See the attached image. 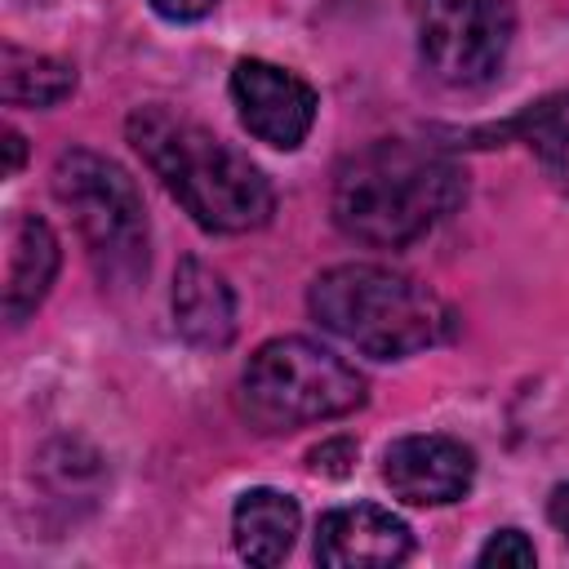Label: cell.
I'll list each match as a JSON object with an SVG mask.
<instances>
[{
    "label": "cell",
    "instance_id": "obj_1",
    "mask_svg": "<svg viewBox=\"0 0 569 569\" xmlns=\"http://www.w3.org/2000/svg\"><path fill=\"white\" fill-rule=\"evenodd\" d=\"M462 191V169L445 151L409 138H382L338 164L329 209L351 240L400 249L453 213Z\"/></svg>",
    "mask_w": 569,
    "mask_h": 569
},
{
    "label": "cell",
    "instance_id": "obj_2",
    "mask_svg": "<svg viewBox=\"0 0 569 569\" xmlns=\"http://www.w3.org/2000/svg\"><path fill=\"white\" fill-rule=\"evenodd\" d=\"M129 142L147 160V169L164 182V191L218 236L258 231L276 213V191L267 173L209 133L204 124L173 116L164 107H142L129 116Z\"/></svg>",
    "mask_w": 569,
    "mask_h": 569
},
{
    "label": "cell",
    "instance_id": "obj_3",
    "mask_svg": "<svg viewBox=\"0 0 569 569\" xmlns=\"http://www.w3.org/2000/svg\"><path fill=\"white\" fill-rule=\"evenodd\" d=\"M307 307L320 329L378 360L413 356L445 333L440 298L413 276L378 262H342L320 271L311 280Z\"/></svg>",
    "mask_w": 569,
    "mask_h": 569
},
{
    "label": "cell",
    "instance_id": "obj_4",
    "mask_svg": "<svg viewBox=\"0 0 569 569\" xmlns=\"http://www.w3.org/2000/svg\"><path fill=\"white\" fill-rule=\"evenodd\" d=\"M365 405V378L311 338L262 342L240 373V409L262 431L329 422Z\"/></svg>",
    "mask_w": 569,
    "mask_h": 569
},
{
    "label": "cell",
    "instance_id": "obj_5",
    "mask_svg": "<svg viewBox=\"0 0 569 569\" xmlns=\"http://www.w3.org/2000/svg\"><path fill=\"white\" fill-rule=\"evenodd\" d=\"M53 196L71 213L98 276L133 284L147 276V209L138 182L107 156L71 147L53 164Z\"/></svg>",
    "mask_w": 569,
    "mask_h": 569
},
{
    "label": "cell",
    "instance_id": "obj_6",
    "mask_svg": "<svg viewBox=\"0 0 569 569\" xmlns=\"http://www.w3.org/2000/svg\"><path fill=\"white\" fill-rule=\"evenodd\" d=\"M516 36L511 0H427L422 62L449 89H476L498 76Z\"/></svg>",
    "mask_w": 569,
    "mask_h": 569
},
{
    "label": "cell",
    "instance_id": "obj_7",
    "mask_svg": "<svg viewBox=\"0 0 569 569\" xmlns=\"http://www.w3.org/2000/svg\"><path fill=\"white\" fill-rule=\"evenodd\" d=\"M231 98L240 107L244 129L258 142L276 147V151H293L311 133L316 107H320L316 89L302 76H293V71H284V67H276L267 58H240L236 62Z\"/></svg>",
    "mask_w": 569,
    "mask_h": 569
},
{
    "label": "cell",
    "instance_id": "obj_8",
    "mask_svg": "<svg viewBox=\"0 0 569 569\" xmlns=\"http://www.w3.org/2000/svg\"><path fill=\"white\" fill-rule=\"evenodd\" d=\"M382 480L400 502L445 507L476 480V453L453 436H400L382 453Z\"/></svg>",
    "mask_w": 569,
    "mask_h": 569
},
{
    "label": "cell",
    "instance_id": "obj_9",
    "mask_svg": "<svg viewBox=\"0 0 569 569\" xmlns=\"http://www.w3.org/2000/svg\"><path fill=\"white\" fill-rule=\"evenodd\" d=\"M413 538L400 516L373 502L333 507L316 525V560L329 569H382L409 556Z\"/></svg>",
    "mask_w": 569,
    "mask_h": 569
},
{
    "label": "cell",
    "instance_id": "obj_10",
    "mask_svg": "<svg viewBox=\"0 0 569 569\" xmlns=\"http://www.w3.org/2000/svg\"><path fill=\"white\" fill-rule=\"evenodd\" d=\"M173 325L191 347L218 351L236 333V298L231 284L204 267L200 258H182L173 276Z\"/></svg>",
    "mask_w": 569,
    "mask_h": 569
},
{
    "label": "cell",
    "instance_id": "obj_11",
    "mask_svg": "<svg viewBox=\"0 0 569 569\" xmlns=\"http://www.w3.org/2000/svg\"><path fill=\"white\" fill-rule=\"evenodd\" d=\"M58 276V236L44 218L22 213L9 227V262H4V316L9 325H22L49 293Z\"/></svg>",
    "mask_w": 569,
    "mask_h": 569
},
{
    "label": "cell",
    "instance_id": "obj_12",
    "mask_svg": "<svg viewBox=\"0 0 569 569\" xmlns=\"http://www.w3.org/2000/svg\"><path fill=\"white\" fill-rule=\"evenodd\" d=\"M298 525H302V511L280 489H249V493H240V502L231 511L236 551L249 565H280L293 551Z\"/></svg>",
    "mask_w": 569,
    "mask_h": 569
},
{
    "label": "cell",
    "instance_id": "obj_13",
    "mask_svg": "<svg viewBox=\"0 0 569 569\" xmlns=\"http://www.w3.org/2000/svg\"><path fill=\"white\" fill-rule=\"evenodd\" d=\"M76 89V67L49 53H31L18 44L0 49V98L9 107H53L71 98Z\"/></svg>",
    "mask_w": 569,
    "mask_h": 569
},
{
    "label": "cell",
    "instance_id": "obj_14",
    "mask_svg": "<svg viewBox=\"0 0 569 569\" xmlns=\"http://www.w3.org/2000/svg\"><path fill=\"white\" fill-rule=\"evenodd\" d=\"M507 133H520V142H529L533 160L542 164V178L560 196H569V93H551L525 107V116L511 120Z\"/></svg>",
    "mask_w": 569,
    "mask_h": 569
},
{
    "label": "cell",
    "instance_id": "obj_15",
    "mask_svg": "<svg viewBox=\"0 0 569 569\" xmlns=\"http://www.w3.org/2000/svg\"><path fill=\"white\" fill-rule=\"evenodd\" d=\"M533 560H538V551L520 529H498L476 556V565H511V569H529Z\"/></svg>",
    "mask_w": 569,
    "mask_h": 569
},
{
    "label": "cell",
    "instance_id": "obj_16",
    "mask_svg": "<svg viewBox=\"0 0 569 569\" xmlns=\"http://www.w3.org/2000/svg\"><path fill=\"white\" fill-rule=\"evenodd\" d=\"M356 462V440L338 436V440H325L311 449V471H325V476H347Z\"/></svg>",
    "mask_w": 569,
    "mask_h": 569
},
{
    "label": "cell",
    "instance_id": "obj_17",
    "mask_svg": "<svg viewBox=\"0 0 569 569\" xmlns=\"http://www.w3.org/2000/svg\"><path fill=\"white\" fill-rule=\"evenodd\" d=\"M156 4V13H164L169 22H196V18H204L218 0H151Z\"/></svg>",
    "mask_w": 569,
    "mask_h": 569
},
{
    "label": "cell",
    "instance_id": "obj_18",
    "mask_svg": "<svg viewBox=\"0 0 569 569\" xmlns=\"http://www.w3.org/2000/svg\"><path fill=\"white\" fill-rule=\"evenodd\" d=\"M547 516H551V525L569 538V485H556V493H551V502H547Z\"/></svg>",
    "mask_w": 569,
    "mask_h": 569
},
{
    "label": "cell",
    "instance_id": "obj_19",
    "mask_svg": "<svg viewBox=\"0 0 569 569\" xmlns=\"http://www.w3.org/2000/svg\"><path fill=\"white\" fill-rule=\"evenodd\" d=\"M4 151H9V160H4V173H18V164H22V133L18 129H4Z\"/></svg>",
    "mask_w": 569,
    "mask_h": 569
}]
</instances>
